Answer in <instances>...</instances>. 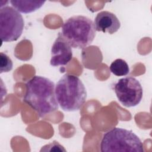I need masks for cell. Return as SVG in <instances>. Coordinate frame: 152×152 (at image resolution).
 I'll return each instance as SVG.
<instances>
[{
	"label": "cell",
	"mask_w": 152,
	"mask_h": 152,
	"mask_svg": "<svg viewBox=\"0 0 152 152\" xmlns=\"http://www.w3.org/2000/svg\"><path fill=\"white\" fill-rule=\"evenodd\" d=\"M23 101L40 118L59 108L55 83L50 79L40 75L33 77L26 83Z\"/></svg>",
	"instance_id": "1"
},
{
	"label": "cell",
	"mask_w": 152,
	"mask_h": 152,
	"mask_svg": "<svg viewBox=\"0 0 152 152\" xmlns=\"http://www.w3.org/2000/svg\"><path fill=\"white\" fill-rule=\"evenodd\" d=\"M55 94L58 104L66 112H75L86 102L87 91L82 81L76 75L66 74L57 82Z\"/></svg>",
	"instance_id": "2"
},
{
	"label": "cell",
	"mask_w": 152,
	"mask_h": 152,
	"mask_svg": "<svg viewBox=\"0 0 152 152\" xmlns=\"http://www.w3.org/2000/svg\"><path fill=\"white\" fill-rule=\"evenodd\" d=\"M61 34L72 48L84 49L94 40L96 30L90 18L77 15L69 17L64 23Z\"/></svg>",
	"instance_id": "3"
},
{
	"label": "cell",
	"mask_w": 152,
	"mask_h": 152,
	"mask_svg": "<svg viewBox=\"0 0 152 152\" xmlns=\"http://www.w3.org/2000/svg\"><path fill=\"white\" fill-rule=\"evenodd\" d=\"M102 152H144L140 138L132 131L115 127L106 132L100 142Z\"/></svg>",
	"instance_id": "4"
},
{
	"label": "cell",
	"mask_w": 152,
	"mask_h": 152,
	"mask_svg": "<svg viewBox=\"0 0 152 152\" xmlns=\"http://www.w3.org/2000/svg\"><path fill=\"white\" fill-rule=\"evenodd\" d=\"M24 21L21 13L12 7L5 6L0 10V37L1 42L16 41L21 36Z\"/></svg>",
	"instance_id": "5"
},
{
	"label": "cell",
	"mask_w": 152,
	"mask_h": 152,
	"mask_svg": "<svg viewBox=\"0 0 152 152\" xmlns=\"http://www.w3.org/2000/svg\"><path fill=\"white\" fill-rule=\"evenodd\" d=\"M114 91L119 102L126 107L137 106L143 96L141 83L132 77L119 79L114 86Z\"/></svg>",
	"instance_id": "6"
},
{
	"label": "cell",
	"mask_w": 152,
	"mask_h": 152,
	"mask_svg": "<svg viewBox=\"0 0 152 152\" xmlns=\"http://www.w3.org/2000/svg\"><path fill=\"white\" fill-rule=\"evenodd\" d=\"M71 48L62 36L61 33H59L51 48L50 65L58 66L67 65L72 58Z\"/></svg>",
	"instance_id": "7"
},
{
	"label": "cell",
	"mask_w": 152,
	"mask_h": 152,
	"mask_svg": "<svg viewBox=\"0 0 152 152\" xmlns=\"http://www.w3.org/2000/svg\"><path fill=\"white\" fill-rule=\"evenodd\" d=\"M96 31L110 34L117 32L121 27V23L116 15L108 11L99 12L94 21Z\"/></svg>",
	"instance_id": "8"
},
{
	"label": "cell",
	"mask_w": 152,
	"mask_h": 152,
	"mask_svg": "<svg viewBox=\"0 0 152 152\" xmlns=\"http://www.w3.org/2000/svg\"><path fill=\"white\" fill-rule=\"evenodd\" d=\"M12 7L18 11L24 14H28L37 10L45 3L42 1H10Z\"/></svg>",
	"instance_id": "9"
},
{
	"label": "cell",
	"mask_w": 152,
	"mask_h": 152,
	"mask_svg": "<svg viewBox=\"0 0 152 152\" xmlns=\"http://www.w3.org/2000/svg\"><path fill=\"white\" fill-rule=\"evenodd\" d=\"M110 72L116 76L122 77L128 75L129 72V68L127 62L121 58L113 61L110 66Z\"/></svg>",
	"instance_id": "10"
},
{
	"label": "cell",
	"mask_w": 152,
	"mask_h": 152,
	"mask_svg": "<svg viewBox=\"0 0 152 152\" xmlns=\"http://www.w3.org/2000/svg\"><path fill=\"white\" fill-rule=\"evenodd\" d=\"M13 63L11 59L3 52L0 53V73L8 72L12 70Z\"/></svg>",
	"instance_id": "11"
}]
</instances>
